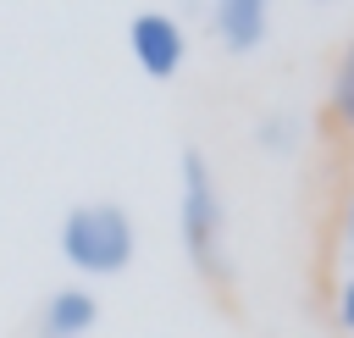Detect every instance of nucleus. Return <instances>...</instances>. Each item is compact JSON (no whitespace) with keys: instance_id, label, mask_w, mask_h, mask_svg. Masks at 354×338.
Listing matches in <instances>:
<instances>
[{"instance_id":"nucleus-6","label":"nucleus","mask_w":354,"mask_h":338,"mask_svg":"<svg viewBox=\"0 0 354 338\" xmlns=\"http://www.w3.org/2000/svg\"><path fill=\"white\" fill-rule=\"evenodd\" d=\"M332 111H337V122L354 133V39H348V50H343V61H337V78H332Z\"/></svg>"},{"instance_id":"nucleus-4","label":"nucleus","mask_w":354,"mask_h":338,"mask_svg":"<svg viewBox=\"0 0 354 338\" xmlns=\"http://www.w3.org/2000/svg\"><path fill=\"white\" fill-rule=\"evenodd\" d=\"M210 28H216L221 50L243 55V50H254V44L266 39V28H271V6H266V0H221V6L210 11Z\"/></svg>"},{"instance_id":"nucleus-5","label":"nucleus","mask_w":354,"mask_h":338,"mask_svg":"<svg viewBox=\"0 0 354 338\" xmlns=\"http://www.w3.org/2000/svg\"><path fill=\"white\" fill-rule=\"evenodd\" d=\"M100 321V305L88 288H55L39 310V332L44 338H83L88 327Z\"/></svg>"},{"instance_id":"nucleus-9","label":"nucleus","mask_w":354,"mask_h":338,"mask_svg":"<svg viewBox=\"0 0 354 338\" xmlns=\"http://www.w3.org/2000/svg\"><path fill=\"white\" fill-rule=\"evenodd\" d=\"M343 238L354 244V194H348V205H343Z\"/></svg>"},{"instance_id":"nucleus-7","label":"nucleus","mask_w":354,"mask_h":338,"mask_svg":"<svg viewBox=\"0 0 354 338\" xmlns=\"http://www.w3.org/2000/svg\"><path fill=\"white\" fill-rule=\"evenodd\" d=\"M254 139H260V150H277V155H282V150H293V122H288V116H266Z\"/></svg>"},{"instance_id":"nucleus-1","label":"nucleus","mask_w":354,"mask_h":338,"mask_svg":"<svg viewBox=\"0 0 354 338\" xmlns=\"http://www.w3.org/2000/svg\"><path fill=\"white\" fill-rule=\"evenodd\" d=\"M177 233H183V255L188 266L210 283V288H227L232 283V260H227V211H221V188H216V172L205 161L199 144H183V161H177Z\"/></svg>"},{"instance_id":"nucleus-3","label":"nucleus","mask_w":354,"mask_h":338,"mask_svg":"<svg viewBox=\"0 0 354 338\" xmlns=\"http://www.w3.org/2000/svg\"><path fill=\"white\" fill-rule=\"evenodd\" d=\"M127 44H133L138 72H149L155 83H166V78H177V72H183L188 39H183L177 17H166V11H138V17L127 22Z\"/></svg>"},{"instance_id":"nucleus-2","label":"nucleus","mask_w":354,"mask_h":338,"mask_svg":"<svg viewBox=\"0 0 354 338\" xmlns=\"http://www.w3.org/2000/svg\"><path fill=\"white\" fill-rule=\"evenodd\" d=\"M61 260L83 277H116L133 266V249H138V233H133V216L116 205V199H83L61 216Z\"/></svg>"},{"instance_id":"nucleus-8","label":"nucleus","mask_w":354,"mask_h":338,"mask_svg":"<svg viewBox=\"0 0 354 338\" xmlns=\"http://www.w3.org/2000/svg\"><path fill=\"white\" fill-rule=\"evenodd\" d=\"M337 321H343V327L354 332V277H348V283L337 288Z\"/></svg>"}]
</instances>
